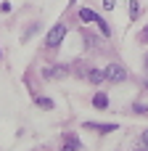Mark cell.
Listing matches in <instances>:
<instances>
[{
  "label": "cell",
  "instance_id": "1",
  "mask_svg": "<svg viewBox=\"0 0 148 151\" xmlns=\"http://www.w3.org/2000/svg\"><path fill=\"white\" fill-rule=\"evenodd\" d=\"M64 37H66V24H53L50 27V32H48V37H45V45L53 50V48H58L61 42H64Z\"/></svg>",
  "mask_w": 148,
  "mask_h": 151
},
{
  "label": "cell",
  "instance_id": "2",
  "mask_svg": "<svg viewBox=\"0 0 148 151\" xmlns=\"http://www.w3.org/2000/svg\"><path fill=\"white\" fill-rule=\"evenodd\" d=\"M103 74H106V82H114V85H119V82L127 80V69L122 64H109L103 69Z\"/></svg>",
  "mask_w": 148,
  "mask_h": 151
},
{
  "label": "cell",
  "instance_id": "3",
  "mask_svg": "<svg viewBox=\"0 0 148 151\" xmlns=\"http://www.w3.org/2000/svg\"><path fill=\"white\" fill-rule=\"evenodd\" d=\"M82 127L85 130H98V133H114V130H119L117 122H85Z\"/></svg>",
  "mask_w": 148,
  "mask_h": 151
},
{
  "label": "cell",
  "instance_id": "4",
  "mask_svg": "<svg viewBox=\"0 0 148 151\" xmlns=\"http://www.w3.org/2000/svg\"><path fill=\"white\" fill-rule=\"evenodd\" d=\"M61 151H82V143L77 135H66L64 143H61Z\"/></svg>",
  "mask_w": 148,
  "mask_h": 151
},
{
  "label": "cell",
  "instance_id": "5",
  "mask_svg": "<svg viewBox=\"0 0 148 151\" xmlns=\"http://www.w3.org/2000/svg\"><path fill=\"white\" fill-rule=\"evenodd\" d=\"M85 77H87V82H93V85H101V82H106V74H103V69H95V66H90Z\"/></svg>",
  "mask_w": 148,
  "mask_h": 151
},
{
  "label": "cell",
  "instance_id": "6",
  "mask_svg": "<svg viewBox=\"0 0 148 151\" xmlns=\"http://www.w3.org/2000/svg\"><path fill=\"white\" fill-rule=\"evenodd\" d=\"M42 77L45 80H53V77H66V66H48V69H42Z\"/></svg>",
  "mask_w": 148,
  "mask_h": 151
},
{
  "label": "cell",
  "instance_id": "7",
  "mask_svg": "<svg viewBox=\"0 0 148 151\" xmlns=\"http://www.w3.org/2000/svg\"><path fill=\"white\" fill-rule=\"evenodd\" d=\"M79 19H82L85 24H95L98 13H95V11H90V8H79Z\"/></svg>",
  "mask_w": 148,
  "mask_h": 151
},
{
  "label": "cell",
  "instance_id": "8",
  "mask_svg": "<svg viewBox=\"0 0 148 151\" xmlns=\"http://www.w3.org/2000/svg\"><path fill=\"white\" fill-rule=\"evenodd\" d=\"M93 106H95V109H106V106H109V96H106V93H95V96H93Z\"/></svg>",
  "mask_w": 148,
  "mask_h": 151
},
{
  "label": "cell",
  "instance_id": "9",
  "mask_svg": "<svg viewBox=\"0 0 148 151\" xmlns=\"http://www.w3.org/2000/svg\"><path fill=\"white\" fill-rule=\"evenodd\" d=\"M95 27L101 29V35H103V37H111V27H109V24H106V21H103L101 16L95 19Z\"/></svg>",
  "mask_w": 148,
  "mask_h": 151
},
{
  "label": "cell",
  "instance_id": "10",
  "mask_svg": "<svg viewBox=\"0 0 148 151\" xmlns=\"http://www.w3.org/2000/svg\"><path fill=\"white\" fill-rule=\"evenodd\" d=\"M34 104H37L40 109H48V111H50V109L56 106V104H53L50 98H45V96H37V98H34Z\"/></svg>",
  "mask_w": 148,
  "mask_h": 151
},
{
  "label": "cell",
  "instance_id": "11",
  "mask_svg": "<svg viewBox=\"0 0 148 151\" xmlns=\"http://www.w3.org/2000/svg\"><path fill=\"white\" fill-rule=\"evenodd\" d=\"M138 13H140V3L132 0V3H130V19H138Z\"/></svg>",
  "mask_w": 148,
  "mask_h": 151
},
{
  "label": "cell",
  "instance_id": "12",
  "mask_svg": "<svg viewBox=\"0 0 148 151\" xmlns=\"http://www.w3.org/2000/svg\"><path fill=\"white\" fill-rule=\"evenodd\" d=\"M132 111H135V114H146L148 106H146V104H135V106H132Z\"/></svg>",
  "mask_w": 148,
  "mask_h": 151
},
{
  "label": "cell",
  "instance_id": "13",
  "mask_svg": "<svg viewBox=\"0 0 148 151\" xmlns=\"http://www.w3.org/2000/svg\"><path fill=\"white\" fill-rule=\"evenodd\" d=\"M103 8H106V11H111V8H114V0H103Z\"/></svg>",
  "mask_w": 148,
  "mask_h": 151
},
{
  "label": "cell",
  "instance_id": "14",
  "mask_svg": "<svg viewBox=\"0 0 148 151\" xmlns=\"http://www.w3.org/2000/svg\"><path fill=\"white\" fill-rule=\"evenodd\" d=\"M140 143H143V146H146V149H148V130H146V133H143V138H140Z\"/></svg>",
  "mask_w": 148,
  "mask_h": 151
},
{
  "label": "cell",
  "instance_id": "15",
  "mask_svg": "<svg viewBox=\"0 0 148 151\" xmlns=\"http://www.w3.org/2000/svg\"><path fill=\"white\" fill-rule=\"evenodd\" d=\"M143 85H146V88H148V77H146V80H143Z\"/></svg>",
  "mask_w": 148,
  "mask_h": 151
}]
</instances>
